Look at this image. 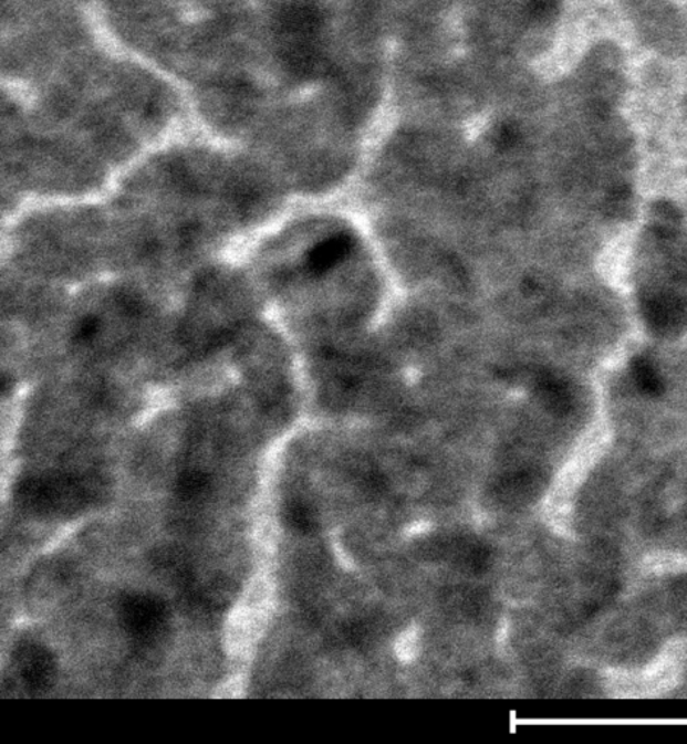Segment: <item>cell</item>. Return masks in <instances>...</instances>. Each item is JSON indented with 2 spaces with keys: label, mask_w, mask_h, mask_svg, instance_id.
<instances>
[{
  "label": "cell",
  "mask_w": 687,
  "mask_h": 744,
  "mask_svg": "<svg viewBox=\"0 0 687 744\" xmlns=\"http://www.w3.org/2000/svg\"><path fill=\"white\" fill-rule=\"evenodd\" d=\"M324 12L308 0H293L277 12L274 32L280 59L294 77L315 78L330 71L321 48Z\"/></svg>",
  "instance_id": "6da1fadb"
},
{
  "label": "cell",
  "mask_w": 687,
  "mask_h": 744,
  "mask_svg": "<svg viewBox=\"0 0 687 744\" xmlns=\"http://www.w3.org/2000/svg\"><path fill=\"white\" fill-rule=\"evenodd\" d=\"M96 475L54 474L28 478L17 488V499L25 511L40 516H71L101 493Z\"/></svg>",
  "instance_id": "7a4b0ae2"
},
{
  "label": "cell",
  "mask_w": 687,
  "mask_h": 744,
  "mask_svg": "<svg viewBox=\"0 0 687 744\" xmlns=\"http://www.w3.org/2000/svg\"><path fill=\"white\" fill-rule=\"evenodd\" d=\"M631 11L639 35L653 49L677 55L686 48L685 22L666 0H633Z\"/></svg>",
  "instance_id": "3957f363"
},
{
  "label": "cell",
  "mask_w": 687,
  "mask_h": 744,
  "mask_svg": "<svg viewBox=\"0 0 687 744\" xmlns=\"http://www.w3.org/2000/svg\"><path fill=\"white\" fill-rule=\"evenodd\" d=\"M641 310L654 335L676 339L687 332V285H664V289L648 291Z\"/></svg>",
  "instance_id": "277c9868"
},
{
  "label": "cell",
  "mask_w": 687,
  "mask_h": 744,
  "mask_svg": "<svg viewBox=\"0 0 687 744\" xmlns=\"http://www.w3.org/2000/svg\"><path fill=\"white\" fill-rule=\"evenodd\" d=\"M119 618L128 635L150 641L164 631L169 611L163 599L150 594H128L119 600Z\"/></svg>",
  "instance_id": "5b68a950"
},
{
  "label": "cell",
  "mask_w": 687,
  "mask_h": 744,
  "mask_svg": "<svg viewBox=\"0 0 687 744\" xmlns=\"http://www.w3.org/2000/svg\"><path fill=\"white\" fill-rule=\"evenodd\" d=\"M15 667L28 691L43 692L52 685L55 664L53 654L40 645H22L15 651Z\"/></svg>",
  "instance_id": "8992f818"
},
{
  "label": "cell",
  "mask_w": 687,
  "mask_h": 744,
  "mask_svg": "<svg viewBox=\"0 0 687 744\" xmlns=\"http://www.w3.org/2000/svg\"><path fill=\"white\" fill-rule=\"evenodd\" d=\"M354 248H356V240L352 235L345 233L331 235L308 253V271L315 276L324 275L345 261Z\"/></svg>",
  "instance_id": "52a82bcc"
},
{
  "label": "cell",
  "mask_w": 687,
  "mask_h": 744,
  "mask_svg": "<svg viewBox=\"0 0 687 744\" xmlns=\"http://www.w3.org/2000/svg\"><path fill=\"white\" fill-rule=\"evenodd\" d=\"M681 211L673 202L657 201L649 207V228L657 239L664 242L676 240L680 233Z\"/></svg>",
  "instance_id": "ba28073f"
},
{
  "label": "cell",
  "mask_w": 687,
  "mask_h": 744,
  "mask_svg": "<svg viewBox=\"0 0 687 744\" xmlns=\"http://www.w3.org/2000/svg\"><path fill=\"white\" fill-rule=\"evenodd\" d=\"M537 391L539 399L551 410L560 413V411H565L570 408V388L561 378L552 376V374H542L537 380Z\"/></svg>",
  "instance_id": "9c48e42d"
},
{
  "label": "cell",
  "mask_w": 687,
  "mask_h": 744,
  "mask_svg": "<svg viewBox=\"0 0 687 744\" xmlns=\"http://www.w3.org/2000/svg\"><path fill=\"white\" fill-rule=\"evenodd\" d=\"M561 0H523V21L533 30H547L560 17Z\"/></svg>",
  "instance_id": "30bf717a"
},
{
  "label": "cell",
  "mask_w": 687,
  "mask_h": 744,
  "mask_svg": "<svg viewBox=\"0 0 687 744\" xmlns=\"http://www.w3.org/2000/svg\"><path fill=\"white\" fill-rule=\"evenodd\" d=\"M631 376L634 385L644 395L657 397L664 392V380L656 365L645 357H635L631 360Z\"/></svg>",
  "instance_id": "8fae6325"
},
{
  "label": "cell",
  "mask_w": 687,
  "mask_h": 744,
  "mask_svg": "<svg viewBox=\"0 0 687 744\" xmlns=\"http://www.w3.org/2000/svg\"><path fill=\"white\" fill-rule=\"evenodd\" d=\"M156 570H163L166 576L173 577L178 584H187L190 579V567L184 554L175 548L159 549L154 556Z\"/></svg>",
  "instance_id": "7c38bea8"
},
{
  "label": "cell",
  "mask_w": 687,
  "mask_h": 744,
  "mask_svg": "<svg viewBox=\"0 0 687 744\" xmlns=\"http://www.w3.org/2000/svg\"><path fill=\"white\" fill-rule=\"evenodd\" d=\"M210 489L209 475L202 471L190 470L186 473L179 474L177 483H175V492L183 501H197L205 496Z\"/></svg>",
  "instance_id": "4fadbf2b"
},
{
  "label": "cell",
  "mask_w": 687,
  "mask_h": 744,
  "mask_svg": "<svg viewBox=\"0 0 687 744\" xmlns=\"http://www.w3.org/2000/svg\"><path fill=\"white\" fill-rule=\"evenodd\" d=\"M605 210L608 217L626 220L634 214V196L626 185H617L606 198Z\"/></svg>",
  "instance_id": "5bb4252c"
},
{
  "label": "cell",
  "mask_w": 687,
  "mask_h": 744,
  "mask_svg": "<svg viewBox=\"0 0 687 744\" xmlns=\"http://www.w3.org/2000/svg\"><path fill=\"white\" fill-rule=\"evenodd\" d=\"M284 517L285 522H288L294 531H299V533L308 534L315 530V515H313L311 507H308L304 503H289L284 510Z\"/></svg>",
  "instance_id": "9a60e30c"
},
{
  "label": "cell",
  "mask_w": 687,
  "mask_h": 744,
  "mask_svg": "<svg viewBox=\"0 0 687 744\" xmlns=\"http://www.w3.org/2000/svg\"><path fill=\"white\" fill-rule=\"evenodd\" d=\"M520 129L514 123H502L492 134V142L500 150H510L518 145L520 140Z\"/></svg>",
  "instance_id": "2e32d148"
}]
</instances>
